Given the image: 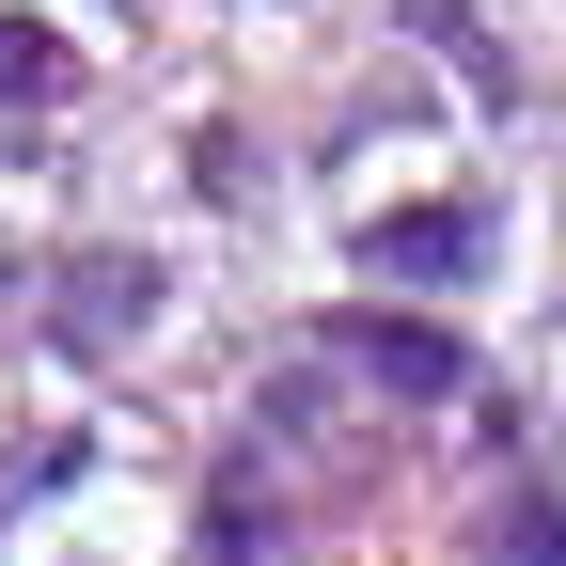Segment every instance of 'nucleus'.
I'll list each match as a JSON object with an SVG mask.
<instances>
[{
  "label": "nucleus",
  "mask_w": 566,
  "mask_h": 566,
  "mask_svg": "<svg viewBox=\"0 0 566 566\" xmlns=\"http://www.w3.org/2000/svg\"><path fill=\"white\" fill-rule=\"evenodd\" d=\"M48 95H63V32L0 17V111H48Z\"/></svg>",
  "instance_id": "4"
},
{
  "label": "nucleus",
  "mask_w": 566,
  "mask_h": 566,
  "mask_svg": "<svg viewBox=\"0 0 566 566\" xmlns=\"http://www.w3.org/2000/svg\"><path fill=\"white\" fill-rule=\"evenodd\" d=\"M488 252H504L488 205H394V221L346 237V268H363V283H488Z\"/></svg>",
  "instance_id": "1"
},
{
  "label": "nucleus",
  "mask_w": 566,
  "mask_h": 566,
  "mask_svg": "<svg viewBox=\"0 0 566 566\" xmlns=\"http://www.w3.org/2000/svg\"><path fill=\"white\" fill-rule=\"evenodd\" d=\"M142 300H158V252H80V268H63V346H126L142 331Z\"/></svg>",
  "instance_id": "3"
},
{
  "label": "nucleus",
  "mask_w": 566,
  "mask_h": 566,
  "mask_svg": "<svg viewBox=\"0 0 566 566\" xmlns=\"http://www.w3.org/2000/svg\"><path fill=\"white\" fill-rule=\"evenodd\" d=\"M488 551H566V504H551V488H520V504L488 520Z\"/></svg>",
  "instance_id": "5"
},
{
  "label": "nucleus",
  "mask_w": 566,
  "mask_h": 566,
  "mask_svg": "<svg viewBox=\"0 0 566 566\" xmlns=\"http://www.w3.org/2000/svg\"><path fill=\"white\" fill-rule=\"evenodd\" d=\"M331 363H363V378L409 394V409L472 394V346H457V331H424V315H331Z\"/></svg>",
  "instance_id": "2"
}]
</instances>
